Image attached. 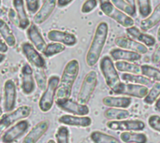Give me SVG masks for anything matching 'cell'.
Returning <instances> with one entry per match:
<instances>
[{
  "mask_svg": "<svg viewBox=\"0 0 160 143\" xmlns=\"http://www.w3.org/2000/svg\"><path fill=\"white\" fill-rule=\"evenodd\" d=\"M127 34L130 36L134 40L145 45L146 47H153L157 42L156 38L153 36L142 32L136 26H131L129 28H127Z\"/></svg>",
  "mask_w": 160,
  "mask_h": 143,
  "instance_id": "ffe728a7",
  "label": "cell"
},
{
  "mask_svg": "<svg viewBox=\"0 0 160 143\" xmlns=\"http://www.w3.org/2000/svg\"><path fill=\"white\" fill-rule=\"evenodd\" d=\"M156 110H158V111H160V96L158 97V99L156 101Z\"/></svg>",
  "mask_w": 160,
  "mask_h": 143,
  "instance_id": "bcb514c9",
  "label": "cell"
},
{
  "mask_svg": "<svg viewBox=\"0 0 160 143\" xmlns=\"http://www.w3.org/2000/svg\"><path fill=\"white\" fill-rule=\"evenodd\" d=\"M7 52H8V45L2 39H0V52L6 53Z\"/></svg>",
  "mask_w": 160,
  "mask_h": 143,
  "instance_id": "ee69618b",
  "label": "cell"
},
{
  "mask_svg": "<svg viewBox=\"0 0 160 143\" xmlns=\"http://www.w3.org/2000/svg\"><path fill=\"white\" fill-rule=\"evenodd\" d=\"M112 92L116 95H123L137 97V98H144L149 90L146 86L134 84V83H128V82H120L113 90Z\"/></svg>",
  "mask_w": 160,
  "mask_h": 143,
  "instance_id": "ba28073f",
  "label": "cell"
},
{
  "mask_svg": "<svg viewBox=\"0 0 160 143\" xmlns=\"http://www.w3.org/2000/svg\"><path fill=\"white\" fill-rule=\"evenodd\" d=\"M158 41H160V26L158 30Z\"/></svg>",
  "mask_w": 160,
  "mask_h": 143,
  "instance_id": "c3c4849f",
  "label": "cell"
},
{
  "mask_svg": "<svg viewBox=\"0 0 160 143\" xmlns=\"http://www.w3.org/2000/svg\"><path fill=\"white\" fill-rule=\"evenodd\" d=\"M58 122L64 126L75 127H88L92 124V119L88 116L63 115L58 119Z\"/></svg>",
  "mask_w": 160,
  "mask_h": 143,
  "instance_id": "44dd1931",
  "label": "cell"
},
{
  "mask_svg": "<svg viewBox=\"0 0 160 143\" xmlns=\"http://www.w3.org/2000/svg\"><path fill=\"white\" fill-rule=\"evenodd\" d=\"M60 79L58 76H52L48 80L47 87L43 91L42 96H40L38 107L42 112H48L53 106L54 97L57 93V89L59 86Z\"/></svg>",
  "mask_w": 160,
  "mask_h": 143,
  "instance_id": "3957f363",
  "label": "cell"
},
{
  "mask_svg": "<svg viewBox=\"0 0 160 143\" xmlns=\"http://www.w3.org/2000/svg\"><path fill=\"white\" fill-rule=\"evenodd\" d=\"M160 96V82H155L152 88L149 90L147 96L143 98L144 103L147 105H153Z\"/></svg>",
  "mask_w": 160,
  "mask_h": 143,
  "instance_id": "836d02e7",
  "label": "cell"
},
{
  "mask_svg": "<svg viewBox=\"0 0 160 143\" xmlns=\"http://www.w3.org/2000/svg\"><path fill=\"white\" fill-rule=\"evenodd\" d=\"M159 67H160V63H159ZM159 69H160V68H159Z\"/></svg>",
  "mask_w": 160,
  "mask_h": 143,
  "instance_id": "f5cc1de1",
  "label": "cell"
},
{
  "mask_svg": "<svg viewBox=\"0 0 160 143\" xmlns=\"http://www.w3.org/2000/svg\"><path fill=\"white\" fill-rule=\"evenodd\" d=\"M13 9L17 16V27L25 30L30 26V21L24 8L23 0H12Z\"/></svg>",
  "mask_w": 160,
  "mask_h": 143,
  "instance_id": "d6986e66",
  "label": "cell"
},
{
  "mask_svg": "<svg viewBox=\"0 0 160 143\" xmlns=\"http://www.w3.org/2000/svg\"><path fill=\"white\" fill-rule=\"evenodd\" d=\"M74 0H57V6L59 7H65L71 4Z\"/></svg>",
  "mask_w": 160,
  "mask_h": 143,
  "instance_id": "7bdbcfd3",
  "label": "cell"
},
{
  "mask_svg": "<svg viewBox=\"0 0 160 143\" xmlns=\"http://www.w3.org/2000/svg\"><path fill=\"white\" fill-rule=\"evenodd\" d=\"M48 38L52 42L61 43L65 46L72 47L77 44V37L75 35L59 30H51L47 34Z\"/></svg>",
  "mask_w": 160,
  "mask_h": 143,
  "instance_id": "2e32d148",
  "label": "cell"
},
{
  "mask_svg": "<svg viewBox=\"0 0 160 143\" xmlns=\"http://www.w3.org/2000/svg\"><path fill=\"white\" fill-rule=\"evenodd\" d=\"M56 143H69V130L66 126H60L55 134Z\"/></svg>",
  "mask_w": 160,
  "mask_h": 143,
  "instance_id": "8d00e7d4",
  "label": "cell"
},
{
  "mask_svg": "<svg viewBox=\"0 0 160 143\" xmlns=\"http://www.w3.org/2000/svg\"><path fill=\"white\" fill-rule=\"evenodd\" d=\"M141 69H142V74L150 79V80H154L157 82H160V69L157 68L155 67L149 66V65H142L141 66Z\"/></svg>",
  "mask_w": 160,
  "mask_h": 143,
  "instance_id": "1f68e13d",
  "label": "cell"
},
{
  "mask_svg": "<svg viewBox=\"0 0 160 143\" xmlns=\"http://www.w3.org/2000/svg\"><path fill=\"white\" fill-rule=\"evenodd\" d=\"M2 113H3V110H2V108L0 107V117L2 116Z\"/></svg>",
  "mask_w": 160,
  "mask_h": 143,
  "instance_id": "681fc988",
  "label": "cell"
},
{
  "mask_svg": "<svg viewBox=\"0 0 160 143\" xmlns=\"http://www.w3.org/2000/svg\"><path fill=\"white\" fill-rule=\"evenodd\" d=\"M29 122L27 120H22L18 122L15 126L9 127L3 135H2V141L3 143H13L17 141L24 133L27 132L29 128Z\"/></svg>",
  "mask_w": 160,
  "mask_h": 143,
  "instance_id": "8fae6325",
  "label": "cell"
},
{
  "mask_svg": "<svg viewBox=\"0 0 160 143\" xmlns=\"http://www.w3.org/2000/svg\"><path fill=\"white\" fill-rule=\"evenodd\" d=\"M120 139L124 143H146L147 136L143 133L124 132L120 135Z\"/></svg>",
  "mask_w": 160,
  "mask_h": 143,
  "instance_id": "f1b7e54d",
  "label": "cell"
},
{
  "mask_svg": "<svg viewBox=\"0 0 160 143\" xmlns=\"http://www.w3.org/2000/svg\"><path fill=\"white\" fill-rule=\"evenodd\" d=\"M35 78H36V81H37V84L38 86V88L42 91H44L47 87V83H48V81L46 79V75L43 71H41V69L39 71H38L36 74H35Z\"/></svg>",
  "mask_w": 160,
  "mask_h": 143,
  "instance_id": "74e56055",
  "label": "cell"
},
{
  "mask_svg": "<svg viewBox=\"0 0 160 143\" xmlns=\"http://www.w3.org/2000/svg\"><path fill=\"white\" fill-rule=\"evenodd\" d=\"M107 126L111 130L124 132H140L145 129V123L141 120H122L110 121Z\"/></svg>",
  "mask_w": 160,
  "mask_h": 143,
  "instance_id": "30bf717a",
  "label": "cell"
},
{
  "mask_svg": "<svg viewBox=\"0 0 160 143\" xmlns=\"http://www.w3.org/2000/svg\"><path fill=\"white\" fill-rule=\"evenodd\" d=\"M115 67L120 72L130 73V74H141L142 73L141 66L134 64V63H130V62L117 61L115 63Z\"/></svg>",
  "mask_w": 160,
  "mask_h": 143,
  "instance_id": "f546056e",
  "label": "cell"
},
{
  "mask_svg": "<svg viewBox=\"0 0 160 143\" xmlns=\"http://www.w3.org/2000/svg\"><path fill=\"white\" fill-rule=\"evenodd\" d=\"M5 58H6L5 53H1V52H0V63H2V62L5 60Z\"/></svg>",
  "mask_w": 160,
  "mask_h": 143,
  "instance_id": "7dc6e473",
  "label": "cell"
},
{
  "mask_svg": "<svg viewBox=\"0 0 160 143\" xmlns=\"http://www.w3.org/2000/svg\"><path fill=\"white\" fill-rule=\"evenodd\" d=\"M25 5L30 13H36L39 8V0H25Z\"/></svg>",
  "mask_w": 160,
  "mask_h": 143,
  "instance_id": "60d3db41",
  "label": "cell"
},
{
  "mask_svg": "<svg viewBox=\"0 0 160 143\" xmlns=\"http://www.w3.org/2000/svg\"><path fill=\"white\" fill-rule=\"evenodd\" d=\"M90 139L94 143H120L115 137L100 131L92 132L90 135Z\"/></svg>",
  "mask_w": 160,
  "mask_h": 143,
  "instance_id": "4dcf8cb0",
  "label": "cell"
},
{
  "mask_svg": "<svg viewBox=\"0 0 160 143\" xmlns=\"http://www.w3.org/2000/svg\"><path fill=\"white\" fill-rule=\"evenodd\" d=\"M115 45L120 49L131 51L140 54H145L148 52V49L145 45L134 40L128 37H119L115 39Z\"/></svg>",
  "mask_w": 160,
  "mask_h": 143,
  "instance_id": "5bb4252c",
  "label": "cell"
},
{
  "mask_svg": "<svg viewBox=\"0 0 160 143\" xmlns=\"http://www.w3.org/2000/svg\"><path fill=\"white\" fill-rule=\"evenodd\" d=\"M160 22V4H158L154 11L150 14L149 17L142 21L141 22V28L142 31H148L152 28H154L156 25H158Z\"/></svg>",
  "mask_w": 160,
  "mask_h": 143,
  "instance_id": "d4e9b609",
  "label": "cell"
},
{
  "mask_svg": "<svg viewBox=\"0 0 160 143\" xmlns=\"http://www.w3.org/2000/svg\"><path fill=\"white\" fill-rule=\"evenodd\" d=\"M80 64L77 60L73 59L66 65L57 89L56 96L58 98H69L74 82L79 75Z\"/></svg>",
  "mask_w": 160,
  "mask_h": 143,
  "instance_id": "7a4b0ae2",
  "label": "cell"
},
{
  "mask_svg": "<svg viewBox=\"0 0 160 143\" xmlns=\"http://www.w3.org/2000/svg\"><path fill=\"white\" fill-rule=\"evenodd\" d=\"M110 55H111L112 59L115 60L116 62L117 61H125V62L134 63V62H138L142 59V54L131 52V51L120 49V48L112 49L110 52Z\"/></svg>",
  "mask_w": 160,
  "mask_h": 143,
  "instance_id": "7402d4cb",
  "label": "cell"
},
{
  "mask_svg": "<svg viewBox=\"0 0 160 143\" xmlns=\"http://www.w3.org/2000/svg\"><path fill=\"white\" fill-rule=\"evenodd\" d=\"M108 35H109L108 23L105 22H99L95 30V34L93 36L91 44L86 53L85 60L89 67H93L98 63L105 43L108 39Z\"/></svg>",
  "mask_w": 160,
  "mask_h": 143,
  "instance_id": "6da1fadb",
  "label": "cell"
},
{
  "mask_svg": "<svg viewBox=\"0 0 160 143\" xmlns=\"http://www.w3.org/2000/svg\"><path fill=\"white\" fill-rule=\"evenodd\" d=\"M65 50H66L65 45H63L61 43L53 42V43H50V44L46 45V47L42 52L45 57H52V56H54V55L64 52Z\"/></svg>",
  "mask_w": 160,
  "mask_h": 143,
  "instance_id": "e575fe53",
  "label": "cell"
},
{
  "mask_svg": "<svg viewBox=\"0 0 160 143\" xmlns=\"http://www.w3.org/2000/svg\"><path fill=\"white\" fill-rule=\"evenodd\" d=\"M49 122L41 121L38 123L25 136L22 143H37L48 131L49 129Z\"/></svg>",
  "mask_w": 160,
  "mask_h": 143,
  "instance_id": "ac0fdd59",
  "label": "cell"
},
{
  "mask_svg": "<svg viewBox=\"0 0 160 143\" xmlns=\"http://www.w3.org/2000/svg\"><path fill=\"white\" fill-rule=\"evenodd\" d=\"M22 53L24 54L25 58L28 60V62L30 64H32L38 69L45 68L46 63H45L44 58L40 55L38 51H37V49L31 43H28V42L22 43Z\"/></svg>",
  "mask_w": 160,
  "mask_h": 143,
  "instance_id": "7c38bea8",
  "label": "cell"
},
{
  "mask_svg": "<svg viewBox=\"0 0 160 143\" xmlns=\"http://www.w3.org/2000/svg\"><path fill=\"white\" fill-rule=\"evenodd\" d=\"M148 125L150 127L160 133V116L159 115H151L148 119Z\"/></svg>",
  "mask_w": 160,
  "mask_h": 143,
  "instance_id": "ab89813d",
  "label": "cell"
},
{
  "mask_svg": "<svg viewBox=\"0 0 160 143\" xmlns=\"http://www.w3.org/2000/svg\"><path fill=\"white\" fill-rule=\"evenodd\" d=\"M56 105L62 111L76 116H87L90 112L86 105L76 102L70 98H57Z\"/></svg>",
  "mask_w": 160,
  "mask_h": 143,
  "instance_id": "9c48e42d",
  "label": "cell"
},
{
  "mask_svg": "<svg viewBox=\"0 0 160 143\" xmlns=\"http://www.w3.org/2000/svg\"><path fill=\"white\" fill-rule=\"evenodd\" d=\"M126 2L131 5L133 7H136V0H126Z\"/></svg>",
  "mask_w": 160,
  "mask_h": 143,
  "instance_id": "f6af8a7d",
  "label": "cell"
},
{
  "mask_svg": "<svg viewBox=\"0 0 160 143\" xmlns=\"http://www.w3.org/2000/svg\"><path fill=\"white\" fill-rule=\"evenodd\" d=\"M0 35L2 36L4 42L9 46L14 47L16 44V38L15 36L11 30V28L8 26V24L2 19H0Z\"/></svg>",
  "mask_w": 160,
  "mask_h": 143,
  "instance_id": "4316f807",
  "label": "cell"
},
{
  "mask_svg": "<svg viewBox=\"0 0 160 143\" xmlns=\"http://www.w3.org/2000/svg\"><path fill=\"white\" fill-rule=\"evenodd\" d=\"M138 4L139 13L142 18H147L152 13V4L151 0H136Z\"/></svg>",
  "mask_w": 160,
  "mask_h": 143,
  "instance_id": "d590c367",
  "label": "cell"
},
{
  "mask_svg": "<svg viewBox=\"0 0 160 143\" xmlns=\"http://www.w3.org/2000/svg\"><path fill=\"white\" fill-rule=\"evenodd\" d=\"M97 85H98V74L95 70H91L85 75L82 81L81 89L78 94V102L86 105L90 101L97 88Z\"/></svg>",
  "mask_w": 160,
  "mask_h": 143,
  "instance_id": "8992f818",
  "label": "cell"
},
{
  "mask_svg": "<svg viewBox=\"0 0 160 143\" xmlns=\"http://www.w3.org/2000/svg\"><path fill=\"white\" fill-rule=\"evenodd\" d=\"M0 6H1V0H0Z\"/></svg>",
  "mask_w": 160,
  "mask_h": 143,
  "instance_id": "816d5d0a",
  "label": "cell"
},
{
  "mask_svg": "<svg viewBox=\"0 0 160 143\" xmlns=\"http://www.w3.org/2000/svg\"><path fill=\"white\" fill-rule=\"evenodd\" d=\"M105 118L111 121H122L127 120V118H129L130 113L128 111L125 109H112L110 108L104 112Z\"/></svg>",
  "mask_w": 160,
  "mask_h": 143,
  "instance_id": "83f0119b",
  "label": "cell"
},
{
  "mask_svg": "<svg viewBox=\"0 0 160 143\" xmlns=\"http://www.w3.org/2000/svg\"><path fill=\"white\" fill-rule=\"evenodd\" d=\"M122 80L125 82L128 83H134V84H139V85H143V86H150L153 85L152 80L144 77L143 75L140 74H130V73H124L122 75Z\"/></svg>",
  "mask_w": 160,
  "mask_h": 143,
  "instance_id": "484cf974",
  "label": "cell"
},
{
  "mask_svg": "<svg viewBox=\"0 0 160 143\" xmlns=\"http://www.w3.org/2000/svg\"><path fill=\"white\" fill-rule=\"evenodd\" d=\"M16 85L12 80H8L4 84L3 108L7 112L13 111L16 105Z\"/></svg>",
  "mask_w": 160,
  "mask_h": 143,
  "instance_id": "4fadbf2b",
  "label": "cell"
},
{
  "mask_svg": "<svg viewBox=\"0 0 160 143\" xmlns=\"http://www.w3.org/2000/svg\"><path fill=\"white\" fill-rule=\"evenodd\" d=\"M111 2L115 7H117L118 9L123 11L127 15H128L130 17H133L136 15V12H137L136 7H133L131 5L127 3L126 0H111Z\"/></svg>",
  "mask_w": 160,
  "mask_h": 143,
  "instance_id": "d6a6232c",
  "label": "cell"
},
{
  "mask_svg": "<svg viewBox=\"0 0 160 143\" xmlns=\"http://www.w3.org/2000/svg\"><path fill=\"white\" fill-rule=\"evenodd\" d=\"M152 62L155 65H158L160 63V44L157 47V49L152 54Z\"/></svg>",
  "mask_w": 160,
  "mask_h": 143,
  "instance_id": "b9f144b4",
  "label": "cell"
},
{
  "mask_svg": "<svg viewBox=\"0 0 160 143\" xmlns=\"http://www.w3.org/2000/svg\"><path fill=\"white\" fill-rule=\"evenodd\" d=\"M99 68L105 79L107 86L112 91L121 82L119 74L117 72L115 65L113 64L112 59L109 56H104L103 58H101Z\"/></svg>",
  "mask_w": 160,
  "mask_h": 143,
  "instance_id": "5b68a950",
  "label": "cell"
},
{
  "mask_svg": "<svg viewBox=\"0 0 160 143\" xmlns=\"http://www.w3.org/2000/svg\"><path fill=\"white\" fill-rule=\"evenodd\" d=\"M47 143H56V142H55L54 141H52V140H50V141H49Z\"/></svg>",
  "mask_w": 160,
  "mask_h": 143,
  "instance_id": "f907efd6",
  "label": "cell"
},
{
  "mask_svg": "<svg viewBox=\"0 0 160 143\" xmlns=\"http://www.w3.org/2000/svg\"><path fill=\"white\" fill-rule=\"evenodd\" d=\"M98 7V0H86L82 6V12L84 14L92 12Z\"/></svg>",
  "mask_w": 160,
  "mask_h": 143,
  "instance_id": "f35d334b",
  "label": "cell"
},
{
  "mask_svg": "<svg viewBox=\"0 0 160 143\" xmlns=\"http://www.w3.org/2000/svg\"><path fill=\"white\" fill-rule=\"evenodd\" d=\"M100 9L106 16L114 20L120 25H122L126 28H129L131 26H134V20L130 16L127 15L126 13H124L120 9L115 7L112 4L111 1H109V0L101 1Z\"/></svg>",
  "mask_w": 160,
  "mask_h": 143,
  "instance_id": "277c9868",
  "label": "cell"
},
{
  "mask_svg": "<svg viewBox=\"0 0 160 143\" xmlns=\"http://www.w3.org/2000/svg\"><path fill=\"white\" fill-rule=\"evenodd\" d=\"M26 35L31 44L37 49V51L38 52L44 51L46 47V42L36 24H30V26L27 28Z\"/></svg>",
  "mask_w": 160,
  "mask_h": 143,
  "instance_id": "603a6c76",
  "label": "cell"
},
{
  "mask_svg": "<svg viewBox=\"0 0 160 143\" xmlns=\"http://www.w3.org/2000/svg\"><path fill=\"white\" fill-rule=\"evenodd\" d=\"M21 79H22V90L24 95H31L36 88V83L33 76V69L28 65L25 64L21 70Z\"/></svg>",
  "mask_w": 160,
  "mask_h": 143,
  "instance_id": "9a60e30c",
  "label": "cell"
},
{
  "mask_svg": "<svg viewBox=\"0 0 160 143\" xmlns=\"http://www.w3.org/2000/svg\"><path fill=\"white\" fill-rule=\"evenodd\" d=\"M103 105L112 109H125L130 107L132 100L128 96H105L102 99Z\"/></svg>",
  "mask_w": 160,
  "mask_h": 143,
  "instance_id": "cb8c5ba5",
  "label": "cell"
},
{
  "mask_svg": "<svg viewBox=\"0 0 160 143\" xmlns=\"http://www.w3.org/2000/svg\"><path fill=\"white\" fill-rule=\"evenodd\" d=\"M32 112V109L29 106H22L16 109L15 111L5 114L0 119V137L6 132V130L14 123L22 121L24 118H27Z\"/></svg>",
  "mask_w": 160,
  "mask_h": 143,
  "instance_id": "52a82bcc",
  "label": "cell"
},
{
  "mask_svg": "<svg viewBox=\"0 0 160 143\" xmlns=\"http://www.w3.org/2000/svg\"><path fill=\"white\" fill-rule=\"evenodd\" d=\"M57 5V0H45L38 12L34 15L33 21L36 24H41L46 22L53 12Z\"/></svg>",
  "mask_w": 160,
  "mask_h": 143,
  "instance_id": "e0dca14e",
  "label": "cell"
}]
</instances>
